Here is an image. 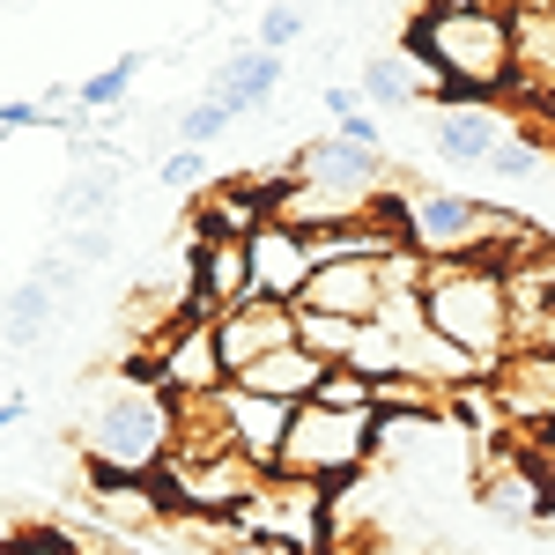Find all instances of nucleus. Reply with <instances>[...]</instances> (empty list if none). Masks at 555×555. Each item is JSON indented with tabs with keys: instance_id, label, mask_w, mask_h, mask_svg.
Instances as JSON below:
<instances>
[{
	"instance_id": "f257e3e1",
	"label": "nucleus",
	"mask_w": 555,
	"mask_h": 555,
	"mask_svg": "<svg viewBox=\"0 0 555 555\" xmlns=\"http://www.w3.org/2000/svg\"><path fill=\"white\" fill-rule=\"evenodd\" d=\"M400 52L423 67L437 104H512L518 96V52H512V8L504 0L415 8L400 23Z\"/></svg>"
},
{
	"instance_id": "f03ea898",
	"label": "nucleus",
	"mask_w": 555,
	"mask_h": 555,
	"mask_svg": "<svg viewBox=\"0 0 555 555\" xmlns=\"http://www.w3.org/2000/svg\"><path fill=\"white\" fill-rule=\"evenodd\" d=\"M75 444H82V467L96 474V481H156L178 452L171 392L112 371L104 392L89 400V415L75 423Z\"/></svg>"
},
{
	"instance_id": "7ed1b4c3",
	"label": "nucleus",
	"mask_w": 555,
	"mask_h": 555,
	"mask_svg": "<svg viewBox=\"0 0 555 555\" xmlns=\"http://www.w3.org/2000/svg\"><path fill=\"white\" fill-rule=\"evenodd\" d=\"M423 319L437 341L474 356L481 371H496L512 356V297H504V274L489 259H429Z\"/></svg>"
},
{
	"instance_id": "20e7f679",
	"label": "nucleus",
	"mask_w": 555,
	"mask_h": 555,
	"mask_svg": "<svg viewBox=\"0 0 555 555\" xmlns=\"http://www.w3.org/2000/svg\"><path fill=\"white\" fill-rule=\"evenodd\" d=\"M371 460H378V408H371V415H341V408L304 400L274 474H289V481H311V489H334V496H341L348 481H363V474H371Z\"/></svg>"
},
{
	"instance_id": "39448f33",
	"label": "nucleus",
	"mask_w": 555,
	"mask_h": 555,
	"mask_svg": "<svg viewBox=\"0 0 555 555\" xmlns=\"http://www.w3.org/2000/svg\"><path fill=\"white\" fill-rule=\"evenodd\" d=\"M259 178H289V185H326V193H385V178H392V156L385 149H356L341 133L326 127L319 141H297L274 171Z\"/></svg>"
},
{
	"instance_id": "423d86ee",
	"label": "nucleus",
	"mask_w": 555,
	"mask_h": 555,
	"mask_svg": "<svg viewBox=\"0 0 555 555\" xmlns=\"http://www.w3.org/2000/svg\"><path fill=\"white\" fill-rule=\"evenodd\" d=\"M156 363V385L171 400H201V392H222L230 371H222V341H215V319H178L156 348H133Z\"/></svg>"
},
{
	"instance_id": "0eeeda50",
	"label": "nucleus",
	"mask_w": 555,
	"mask_h": 555,
	"mask_svg": "<svg viewBox=\"0 0 555 555\" xmlns=\"http://www.w3.org/2000/svg\"><path fill=\"white\" fill-rule=\"evenodd\" d=\"M489 392H496V408H504L512 429H533L541 437L555 423V348H512L489 371Z\"/></svg>"
},
{
	"instance_id": "6e6552de",
	"label": "nucleus",
	"mask_w": 555,
	"mask_h": 555,
	"mask_svg": "<svg viewBox=\"0 0 555 555\" xmlns=\"http://www.w3.org/2000/svg\"><path fill=\"white\" fill-rule=\"evenodd\" d=\"M297 311H319V319H348V326H371L385 311V274L378 259H326L311 274V289L297 297Z\"/></svg>"
},
{
	"instance_id": "1a4fd4ad",
	"label": "nucleus",
	"mask_w": 555,
	"mask_h": 555,
	"mask_svg": "<svg viewBox=\"0 0 555 555\" xmlns=\"http://www.w3.org/2000/svg\"><path fill=\"white\" fill-rule=\"evenodd\" d=\"M215 341H222V371L237 378V371H253V363H267V356L297 348V311L253 297V304H237V311L215 319Z\"/></svg>"
},
{
	"instance_id": "9d476101",
	"label": "nucleus",
	"mask_w": 555,
	"mask_h": 555,
	"mask_svg": "<svg viewBox=\"0 0 555 555\" xmlns=\"http://www.w3.org/2000/svg\"><path fill=\"white\" fill-rule=\"evenodd\" d=\"M518 119L504 104H429V149L444 156V164H460V171H489V156H496V141L512 133Z\"/></svg>"
},
{
	"instance_id": "9b49d317",
	"label": "nucleus",
	"mask_w": 555,
	"mask_h": 555,
	"mask_svg": "<svg viewBox=\"0 0 555 555\" xmlns=\"http://www.w3.org/2000/svg\"><path fill=\"white\" fill-rule=\"evenodd\" d=\"M289 423H297V408H282V400H259V392H245V385H230V392H222V429H230V452H237V460H253L259 474L282 467Z\"/></svg>"
},
{
	"instance_id": "f8f14e48",
	"label": "nucleus",
	"mask_w": 555,
	"mask_h": 555,
	"mask_svg": "<svg viewBox=\"0 0 555 555\" xmlns=\"http://www.w3.org/2000/svg\"><path fill=\"white\" fill-rule=\"evenodd\" d=\"M245 253H253V297L259 304H289L311 289V274H319V259H311V237L297 230H282V222H267L259 237H245Z\"/></svg>"
},
{
	"instance_id": "ddd939ff",
	"label": "nucleus",
	"mask_w": 555,
	"mask_h": 555,
	"mask_svg": "<svg viewBox=\"0 0 555 555\" xmlns=\"http://www.w3.org/2000/svg\"><path fill=\"white\" fill-rule=\"evenodd\" d=\"M512 52H518V112H533L555 89V0L512 8Z\"/></svg>"
},
{
	"instance_id": "4468645a",
	"label": "nucleus",
	"mask_w": 555,
	"mask_h": 555,
	"mask_svg": "<svg viewBox=\"0 0 555 555\" xmlns=\"http://www.w3.org/2000/svg\"><path fill=\"white\" fill-rule=\"evenodd\" d=\"M274 89H282V52H267V44H237V52L215 67L208 96H215V104H230V112L245 119V112H259Z\"/></svg>"
},
{
	"instance_id": "2eb2a0df",
	"label": "nucleus",
	"mask_w": 555,
	"mask_h": 555,
	"mask_svg": "<svg viewBox=\"0 0 555 555\" xmlns=\"http://www.w3.org/2000/svg\"><path fill=\"white\" fill-rule=\"evenodd\" d=\"M230 385H245V392H259V400H282V408H304V400H319L326 363H319V356H304V348H282V356L253 363V371H237Z\"/></svg>"
},
{
	"instance_id": "dca6fc26",
	"label": "nucleus",
	"mask_w": 555,
	"mask_h": 555,
	"mask_svg": "<svg viewBox=\"0 0 555 555\" xmlns=\"http://www.w3.org/2000/svg\"><path fill=\"white\" fill-rule=\"evenodd\" d=\"M119 178H127V164L119 156H104V164H82V171L60 185V201H52V215L67 222V230H89V222H112V208H119Z\"/></svg>"
},
{
	"instance_id": "f3484780",
	"label": "nucleus",
	"mask_w": 555,
	"mask_h": 555,
	"mask_svg": "<svg viewBox=\"0 0 555 555\" xmlns=\"http://www.w3.org/2000/svg\"><path fill=\"white\" fill-rule=\"evenodd\" d=\"M356 89H363V104H378V112H408V104H423V96H429L423 67H415L408 52H378V60H363ZM429 104H437V96H429Z\"/></svg>"
},
{
	"instance_id": "a211bd4d",
	"label": "nucleus",
	"mask_w": 555,
	"mask_h": 555,
	"mask_svg": "<svg viewBox=\"0 0 555 555\" xmlns=\"http://www.w3.org/2000/svg\"><path fill=\"white\" fill-rule=\"evenodd\" d=\"M52 289H44L38 274L30 282H15V297L0 304V348H38L44 341V326H52Z\"/></svg>"
},
{
	"instance_id": "6ab92c4d",
	"label": "nucleus",
	"mask_w": 555,
	"mask_h": 555,
	"mask_svg": "<svg viewBox=\"0 0 555 555\" xmlns=\"http://www.w3.org/2000/svg\"><path fill=\"white\" fill-rule=\"evenodd\" d=\"M141 67H149V52H119L112 67H96L89 82H75V112H82V119H119V104H127V89H133Z\"/></svg>"
},
{
	"instance_id": "aec40b11",
	"label": "nucleus",
	"mask_w": 555,
	"mask_h": 555,
	"mask_svg": "<svg viewBox=\"0 0 555 555\" xmlns=\"http://www.w3.org/2000/svg\"><path fill=\"white\" fill-rule=\"evenodd\" d=\"M356 334H363V326H348V319H319V311H297V348H304V356H319L326 371H341L348 356H356Z\"/></svg>"
},
{
	"instance_id": "412c9836",
	"label": "nucleus",
	"mask_w": 555,
	"mask_h": 555,
	"mask_svg": "<svg viewBox=\"0 0 555 555\" xmlns=\"http://www.w3.org/2000/svg\"><path fill=\"white\" fill-rule=\"evenodd\" d=\"M541 164H548V133H541V127H526V133L512 127L504 141H496V156H489V171H496V178H533Z\"/></svg>"
},
{
	"instance_id": "4be33fe9",
	"label": "nucleus",
	"mask_w": 555,
	"mask_h": 555,
	"mask_svg": "<svg viewBox=\"0 0 555 555\" xmlns=\"http://www.w3.org/2000/svg\"><path fill=\"white\" fill-rule=\"evenodd\" d=\"M348 371H356V378H371V385L400 378V341H392V334H385L378 319H371V326H363V334H356V356H348Z\"/></svg>"
},
{
	"instance_id": "5701e85b",
	"label": "nucleus",
	"mask_w": 555,
	"mask_h": 555,
	"mask_svg": "<svg viewBox=\"0 0 555 555\" xmlns=\"http://www.w3.org/2000/svg\"><path fill=\"white\" fill-rule=\"evenodd\" d=\"M230 127H237V112H230V104H215V96H201V104H193V112L178 119V149L208 156V149H215V141H222Z\"/></svg>"
},
{
	"instance_id": "b1692460",
	"label": "nucleus",
	"mask_w": 555,
	"mask_h": 555,
	"mask_svg": "<svg viewBox=\"0 0 555 555\" xmlns=\"http://www.w3.org/2000/svg\"><path fill=\"white\" fill-rule=\"evenodd\" d=\"M319 408H341V415H371L378 408V385L371 378H356V371H326V385H319Z\"/></svg>"
},
{
	"instance_id": "393cba45",
	"label": "nucleus",
	"mask_w": 555,
	"mask_h": 555,
	"mask_svg": "<svg viewBox=\"0 0 555 555\" xmlns=\"http://www.w3.org/2000/svg\"><path fill=\"white\" fill-rule=\"evenodd\" d=\"M164 193H185V201H201V193H208V156H193V149H171V156H164Z\"/></svg>"
},
{
	"instance_id": "a878e982",
	"label": "nucleus",
	"mask_w": 555,
	"mask_h": 555,
	"mask_svg": "<svg viewBox=\"0 0 555 555\" xmlns=\"http://www.w3.org/2000/svg\"><path fill=\"white\" fill-rule=\"evenodd\" d=\"M0 555H75V541L60 526H15V533H0Z\"/></svg>"
},
{
	"instance_id": "bb28decb",
	"label": "nucleus",
	"mask_w": 555,
	"mask_h": 555,
	"mask_svg": "<svg viewBox=\"0 0 555 555\" xmlns=\"http://www.w3.org/2000/svg\"><path fill=\"white\" fill-rule=\"evenodd\" d=\"M112 245H119V230H112V222H89V230H67V253L60 259H75V267H96V259H112Z\"/></svg>"
},
{
	"instance_id": "cd10ccee",
	"label": "nucleus",
	"mask_w": 555,
	"mask_h": 555,
	"mask_svg": "<svg viewBox=\"0 0 555 555\" xmlns=\"http://www.w3.org/2000/svg\"><path fill=\"white\" fill-rule=\"evenodd\" d=\"M304 30H311V23H304V8H267V15H259V38H253V44H267V52H289Z\"/></svg>"
},
{
	"instance_id": "c85d7f7f",
	"label": "nucleus",
	"mask_w": 555,
	"mask_h": 555,
	"mask_svg": "<svg viewBox=\"0 0 555 555\" xmlns=\"http://www.w3.org/2000/svg\"><path fill=\"white\" fill-rule=\"evenodd\" d=\"M23 127H44V104H38V96H15V104H0V141H8V133H23Z\"/></svg>"
},
{
	"instance_id": "c756f323",
	"label": "nucleus",
	"mask_w": 555,
	"mask_h": 555,
	"mask_svg": "<svg viewBox=\"0 0 555 555\" xmlns=\"http://www.w3.org/2000/svg\"><path fill=\"white\" fill-rule=\"evenodd\" d=\"M326 112H334V127L363 119V89H356V82H326Z\"/></svg>"
},
{
	"instance_id": "7c9ffc66",
	"label": "nucleus",
	"mask_w": 555,
	"mask_h": 555,
	"mask_svg": "<svg viewBox=\"0 0 555 555\" xmlns=\"http://www.w3.org/2000/svg\"><path fill=\"white\" fill-rule=\"evenodd\" d=\"M15 423H23V392H15V400H0V437H8Z\"/></svg>"
},
{
	"instance_id": "2f4dec72",
	"label": "nucleus",
	"mask_w": 555,
	"mask_h": 555,
	"mask_svg": "<svg viewBox=\"0 0 555 555\" xmlns=\"http://www.w3.org/2000/svg\"><path fill=\"white\" fill-rule=\"evenodd\" d=\"M237 555H289V548H267V541H245Z\"/></svg>"
},
{
	"instance_id": "473e14b6",
	"label": "nucleus",
	"mask_w": 555,
	"mask_h": 555,
	"mask_svg": "<svg viewBox=\"0 0 555 555\" xmlns=\"http://www.w3.org/2000/svg\"><path fill=\"white\" fill-rule=\"evenodd\" d=\"M541 452H555V423H548V429H541Z\"/></svg>"
},
{
	"instance_id": "72a5a7b5",
	"label": "nucleus",
	"mask_w": 555,
	"mask_h": 555,
	"mask_svg": "<svg viewBox=\"0 0 555 555\" xmlns=\"http://www.w3.org/2000/svg\"><path fill=\"white\" fill-rule=\"evenodd\" d=\"M541 526H548V533H555V504H548V518H541Z\"/></svg>"
}]
</instances>
